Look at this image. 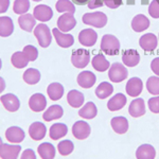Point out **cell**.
<instances>
[{"instance_id": "6", "label": "cell", "mask_w": 159, "mask_h": 159, "mask_svg": "<svg viewBox=\"0 0 159 159\" xmlns=\"http://www.w3.org/2000/svg\"><path fill=\"white\" fill-rule=\"evenodd\" d=\"M91 132L90 125L85 121H76L72 126V135L78 140H85Z\"/></svg>"}, {"instance_id": "41", "label": "cell", "mask_w": 159, "mask_h": 159, "mask_svg": "<svg viewBox=\"0 0 159 159\" xmlns=\"http://www.w3.org/2000/svg\"><path fill=\"white\" fill-rule=\"evenodd\" d=\"M22 52L25 53V55L27 56V58L29 60V61H34L38 56V51L34 46L32 45H28L25 46L22 50Z\"/></svg>"}, {"instance_id": "24", "label": "cell", "mask_w": 159, "mask_h": 159, "mask_svg": "<svg viewBox=\"0 0 159 159\" xmlns=\"http://www.w3.org/2000/svg\"><path fill=\"white\" fill-rule=\"evenodd\" d=\"M150 27V20L145 15L138 14L132 20V29L135 32H142Z\"/></svg>"}, {"instance_id": "40", "label": "cell", "mask_w": 159, "mask_h": 159, "mask_svg": "<svg viewBox=\"0 0 159 159\" xmlns=\"http://www.w3.org/2000/svg\"><path fill=\"white\" fill-rule=\"evenodd\" d=\"M147 89L153 96H159V76H151L148 79Z\"/></svg>"}, {"instance_id": "53", "label": "cell", "mask_w": 159, "mask_h": 159, "mask_svg": "<svg viewBox=\"0 0 159 159\" xmlns=\"http://www.w3.org/2000/svg\"><path fill=\"white\" fill-rule=\"evenodd\" d=\"M33 1H36V2H38V1H42V0H33Z\"/></svg>"}, {"instance_id": "43", "label": "cell", "mask_w": 159, "mask_h": 159, "mask_svg": "<svg viewBox=\"0 0 159 159\" xmlns=\"http://www.w3.org/2000/svg\"><path fill=\"white\" fill-rule=\"evenodd\" d=\"M148 108L154 114H159V96L153 97L148 102Z\"/></svg>"}, {"instance_id": "49", "label": "cell", "mask_w": 159, "mask_h": 159, "mask_svg": "<svg viewBox=\"0 0 159 159\" xmlns=\"http://www.w3.org/2000/svg\"><path fill=\"white\" fill-rule=\"evenodd\" d=\"M4 89H6V82H4V80L0 76V93H1Z\"/></svg>"}, {"instance_id": "45", "label": "cell", "mask_w": 159, "mask_h": 159, "mask_svg": "<svg viewBox=\"0 0 159 159\" xmlns=\"http://www.w3.org/2000/svg\"><path fill=\"white\" fill-rule=\"evenodd\" d=\"M20 159H36V155H35V153L33 150L27 148V150L24 151V153H22Z\"/></svg>"}, {"instance_id": "16", "label": "cell", "mask_w": 159, "mask_h": 159, "mask_svg": "<svg viewBox=\"0 0 159 159\" xmlns=\"http://www.w3.org/2000/svg\"><path fill=\"white\" fill-rule=\"evenodd\" d=\"M46 106H47V100H46V97L42 93H34L29 100V107L31 110L35 112L45 110Z\"/></svg>"}, {"instance_id": "13", "label": "cell", "mask_w": 159, "mask_h": 159, "mask_svg": "<svg viewBox=\"0 0 159 159\" xmlns=\"http://www.w3.org/2000/svg\"><path fill=\"white\" fill-rule=\"evenodd\" d=\"M0 101H1L2 105L4 106V108L10 112L17 111L20 107V102L18 98L13 93H7L1 96Z\"/></svg>"}, {"instance_id": "54", "label": "cell", "mask_w": 159, "mask_h": 159, "mask_svg": "<svg viewBox=\"0 0 159 159\" xmlns=\"http://www.w3.org/2000/svg\"><path fill=\"white\" fill-rule=\"evenodd\" d=\"M158 38H159V36H158Z\"/></svg>"}, {"instance_id": "27", "label": "cell", "mask_w": 159, "mask_h": 159, "mask_svg": "<svg viewBox=\"0 0 159 159\" xmlns=\"http://www.w3.org/2000/svg\"><path fill=\"white\" fill-rule=\"evenodd\" d=\"M98 115V108L93 102H87V103L79 110V116L83 119L91 120Z\"/></svg>"}, {"instance_id": "19", "label": "cell", "mask_w": 159, "mask_h": 159, "mask_svg": "<svg viewBox=\"0 0 159 159\" xmlns=\"http://www.w3.org/2000/svg\"><path fill=\"white\" fill-rule=\"evenodd\" d=\"M46 133H47V129L40 122H33L29 127V135L31 139H33L34 141H39L43 139Z\"/></svg>"}, {"instance_id": "1", "label": "cell", "mask_w": 159, "mask_h": 159, "mask_svg": "<svg viewBox=\"0 0 159 159\" xmlns=\"http://www.w3.org/2000/svg\"><path fill=\"white\" fill-rule=\"evenodd\" d=\"M101 50L107 55H117L120 51L119 39L111 34L103 35L101 39Z\"/></svg>"}, {"instance_id": "32", "label": "cell", "mask_w": 159, "mask_h": 159, "mask_svg": "<svg viewBox=\"0 0 159 159\" xmlns=\"http://www.w3.org/2000/svg\"><path fill=\"white\" fill-rule=\"evenodd\" d=\"M14 31V24L10 17L1 16L0 17V36L7 37Z\"/></svg>"}, {"instance_id": "51", "label": "cell", "mask_w": 159, "mask_h": 159, "mask_svg": "<svg viewBox=\"0 0 159 159\" xmlns=\"http://www.w3.org/2000/svg\"><path fill=\"white\" fill-rule=\"evenodd\" d=\"M1 66H2V63H1V60H0V69H1Z\"/></svg>"}, {"instance_id": "11", "label": "cell", "mask_w": 159, "mask_h": 159, "mask_svg": "<svg viewBox=\"0 0 159 159\" xmlns=\"http://www.w3.org/2000/svg\"><path fill=\"white\" fill-rule=\"evenodd\" d=\"M21 151L20 145H11V144H3L0 145V158L1 159H17L18 155Z\"/></svg>"}, {"instance_id": "28", "label": "cell", "mask_w": 159, "mask_h": 159, "mask_svg": "<svg viewBox=\"0 0 159 159\" xmlns=\"http://www.w3.org/2000/svg\"><path fill=\"white\" fill-rule=\"evenodd\" d=\"M18 24L25 32H32L33 28L36 25V19L32 14H22L18 18Z\"/></svg>"}, {"instance_id": "26", "label": "cell", "mask_w": 159, "mask_h": 159, "mask_svg": "<svg viewBox=\"0 0 159 159\" xmlns=\"http://www.w3.org/2000/svg\"><path fill=\"white\" fill-rule=\"evenodd\" d=\"M64 115V109L61 105H51V106L43 112V119L45 121L49 122L55 119H60Z\"/></svg>"}, {"instance_id": "8", "label": "cell", "mask_w": 159, "mask_h": 159, "mask_svg": "<svg viewBox=\"0 0 159 159\" xmlns=\"http://www.w3.org/2000/svg\"><path fill=\"white\" fill-rule=\"evenodd\" d=\"M139 46L142 48V50L147 51V52L154 51L158 46V37L153 33L143 34L139 38Z\"/></svg>"}, {"instance_id": "7", "label": "cell", "mask_w": 159, "mask_h": 159, "mask_svg": "<svg viewBox=\"0 0 159 159\" xmlns=\"http://www.w3.org/2000/svg\"><path fill=\"white\" fill-rule=\"evenodd\" d=\"M76 25V20L74 18L73 14L71 13H65L57 19V28L61 32H69Z\"/></svg>"}, {"instance_id": "17", "label": "cell", "mask_w": 159, "mask_h": 159, "mask_svg": "<svg viewBox=\"0 0 159 159\" xmlns=\"http://www.w3.org/2000/svg\"><path fill=\"white\" fill-rule=\"evenodd\" d=\"M25 137V132L18 126H11L6 130V138L11 143H20Z\"/></svg>"}, {"instance_id": "14", "label": "cell", "mask_w": 159, "mask_h": 159, "mask_svg": "<svg viewBox=\"0 0 159 159\" xmlns=\"http://www.w3.org/2000/svg\"><path fill=\"white\" fill-rule=\"evenodd\" d=\"M33 16L35 19L39 20L42 22L49 21L53 16V11L51 10L50 7L46 6V4H39L36 6L33 10Z\"/></svg>"}, {"instance_id": "10", "label": "cell", "mask_w": 159, "mask_h": 159, "mask_svg": "<svg viewBox=\"0 0 159 159\" xmlns=\"http://www.w3.org/2000/svg\"><path fill=\"white\" fill-rule=\"evenodd\" d=\"M98 40V34L92 29H84L79 34V42L85 47H91Z\"/></svg>"}, {"instance_id": "50", "label": "cell", "mask_w": 159, "mask_h": 159, "mask_svg": "<svg viewBox=\"0 0 159 159\" xmlns=\"http://www.w3.org/2000/svg\"><path fill=\"white\" fill-rule=\"evenodd\" d=\"M76 4H85V3H88L90 0H73Z\"/></svg>"}, {"instance_id": "5", "label": "cell", "mask_w": 159, "mask_h": 159, "mask_svg": "<svg viewBox=\"0 0 159 159\" xmlns=\"http://www.w3.org/2000/svg\"><path fill=\"white\" fill-rule=\"evenodd\" d=\"M90 61V53L86 49H78L71 55V63L75 68H85Z\"/></svg>"}, {"instance_id": "20", "label": "cell", "mask_w": 159, "mask_h": 159, "mask_svg": "<svg viewBox=\"0 0 159 159\" xmlns=\"http://www.w3.org/2000/svg\"><path fill=\"white\" fill-rule=\"evenodd\" d=\"M110 125H111L112 129L115 133L119 135H123L129 130V121L125 117L118 116L114 117L110 121Z\"/></svg>"}, {"instance_id": "21", "label": "cell", "mask_w": 159, "mask_h": 159, "mask_svg": "<svg viewBox=\"0 0 159 159\" xmlns=\"http://www.w3.org/2000/svg\"><path fill=\"white\" fill-rule=\"evenodd\" d=\"M127 102V99L125 97V94L123 93H117L112 97L111 99H109V101L107 102V108L110 111H117V110L122 109L125 106Z\"/></svg>"}, {"instance_id": "30", "label": "cell", "mask_w": 159, "mask_h": 159, "mask_svg": "<svg viewBox=\"0 0 159 159\" xmlns=\"http://www.w3.org/2000/svg\"><path fill=\"white\" fill-rule=\"evenodd\" d=\"M91 64L92 67L94 68V70L99 71V72H104V71L108 70V68L110 67L109 61L106 60V57L102 53L94 55L91 61Z\"/></svg>"}, {"instance_id": "12", "label": "cell", "mask_w": 159, "mask_h": 159, "mask_svg": "<svg viewBox=\"0 0 159 159\" xmlns=\"http://www.w3.org/2000/svg\"><path fill=\"white\" fill-rule=\"evenodd\" d=\"M52 33L55 37V40L57 45L61 48H69L74 43V37L71 34H66L61 32L58 28H54L52 30Z\"/></svg>"}, {"instance_id": "48", "label": "cell", "mask_w": 159, "mask_h": 159, "mask_svg": "<svg viewBox=\"0 0 159 159\" xmlns=\"http://www.w3.org/2000/svg\"><path fill=\"white\" fill-rule=\"evenodd\" d=\"M10 7V0H0V14L7 12Z\"/></svg>"}, {"instance_id": "31", "label": "cell", "mask_w": 159, "mask_h": 159, "mask_svg": "<svg viewBox=\"0 0 159 159\" xmlns=\"http://www.w3.org/2000/svg\"><path fill=\"white\" fill-rule=\"evenodd\" d=\"M37 153L42 159H54L55 148L49 142H43L37 148Z\"/></svg>"}, {"instance_id": "22", "label": "cell", "mask_w": 159, "mask_h": 159, "mask_svg": "<svg viewBox=\"0 0 159 159\" xmlns=\"http://www.w3.org/2000/svg\"><path fill=\"white\" fill-rule=\"evenodd\" d=\"M122 61L127 67H135L140 61V54L135 49H129L123 52Z\"/></svg>"}, {"instance_id": "18", "label": "cell", "mask_w": 159, "mask_h": 159, "mask_svg": "<svg viewBox=\"0 0 159 159\" xmlns=\"http://www.w3.org/2000/svg\"><path fill=\"white\" fill-rule=\"evenodd\" d=\"M129 112L133 118H139L142 117L145 114V103L143 99L137 98L133 100L129 104Z\"/></svg>"}, {"instance_id": "29", "label": "cell", "mask_w": 159, "mask_h": 159, "mask_svg": "<svg viewBox=\"0 0 159 159\" xmlns=\"http://www.w3.org/2000/svg\"><path fill=\"white\" fill-rule=\"evenodd\" d=\"M68 133V127L64 123H55L49 129V136L52 140H57L66 136Z\"/></svg>"}, {"instance_id": "15", "label": "cell", "mask_w": 159, "mask_h": 159, "mask_svg": "<svg viewBox=\"0 0 159 159\" xmlns=\"http://www.w3.org/2000/svg\"><path fill=\"white\" fill-rule=\"evenodd\" d=\"M97 78L94 75V73H92L91 71L85 70L82 71L81 73H79L78 78H76V82L82 88L89 89L96 84Z\"/></svg>"}, {"instance_id": "3", "label": "cell", "mask_w": 159, "mask_h": 159, "mask_svg": "<svg viewBox=\"0 0 159 159\" xmlns=\"http://www.w3.org/2000/svg\"><path fill=\"white\" fill-rule=\"evenodd\" d=\"M34 35H35V37L37 38L39 46L43 48L49 47L51 42H52V34H51V31L49 29V27L45 24H39L35 27Z\"/></svg>"}, {"instance_id": "47", "label": "cell", "mask_w": 159, "mask_h": 159, "mask_svg": "<svg viewBox=\"0 0 159 159\" xmlns=\"http://www.w3.org/2000/svg\"><path fill=\"white\" fill-rule=\"evenodd\" d=\"M151 69L157 76H159V57L154 58L151 63Z\"/></svg>"}, {"instance_id": "25", "label": "cell", "mask_w": 159, "mask_h": 159, "mask_svg": "<svg viewBox=\"0 0 159 159\" xmlns=\"http://www.w3.org/2000/svg\"><path fill=\"white\" fill-rule=\"evenodd\" d=\"M156 150L151 144H142L136 151V158L137 159H155Z\"/></svg>"}, {"instance_id": "44", "label": "cell", "mask_w": 159, "mask_h": 159, "mask_svg": "<svg viewBox=\"0 0 159 159\" xmlns=\"http://www.w3.org/2000/svg\"><path fill=\"white\" fill-rule=\"evenodd\" d=\"M104 4L108 9H118L122 6V0H104Z\"/></svg>"}, {"instance_id": "38", "label": "cell", "mask_w": 159, "mask_h": 159, "mask_svg": "<svg viewBox=\"0 0 159 159\" xmlns=\"http://www.w3.org/2000/svg\"><path fill=\"white\" fill-rule=\"evenodd\" d=\"M74 144L70 140H63L57 144V151L61 156H68L73 152Z\"/></svg>"}, {"instance_id": "23", "label": "cell", "mask_w": 159, "mask_h": 159, "mask_svg": "<svg viewBox=\"0 0 159 159\" xmlns=\"http://www.w3.org/2000/svg\"><path fill=\"white\" fill-rule=\"evenodd\" d=\"M85 101V97L79 90H70L67 93V102L73 108H80V107L83 106V103Z\"/></svg>"}, {"instance_id": "4", "label": "cell", "mask_w": 159, "mask_h": 159, "mask_svg": "<svg viewBox=\"0 0 159 159\" xmlns=\"http://www.w3.org/2000/svg\"><path fill=\"white\" fill-rule=\"evenodd\" d=\"M129 75V71L121 63H114L110 65L108 70V78L112 83H121Z\"/></svg>"}, {"instance_id": "46", "label": "cell", "mask_w": 159, "mask_h": 159, "mask_svg": "<svg viewBox=\"0 0 159 159\" xmlns=\"http://www.w3.org/2000/svg\"><path fill=\"white\" fill-rule=\"evenodd\" d=\"M87 4H88L89 9H99V7H103L104 0H90Z\"/></svg>"}, {"instance_id": "42", "label": "cell", "mask_w": 159, "mask_h": 159, "mask_svg": "<svg viewBox=\"0 0 159 159\" xmlns=\"http://www.w3.org/2000/svg\"><path fill=\"white\" fill-rule=\"evenodd\" d=\"M148 14L154 19L159 18V0H153L148 6Z\"/></svg>"}, {"instance_id": "34", "label": "cell", "mask_w": 159, "mask_h": 159, "mask_svg": "<svg viewBox=\"0 0 159 159\" xmlns=\"http://www.w3.org/2000/svg\"><path fill=\"white\" fill-rule=\"evenodd\" d=\"M112 92H114V87L108 82H102L96 88V96L100 100H104L108 98Z\"/></svg>"}, {"instance_id": "33", "label": "cell", "mask_w": 159, "mask_h": 159, "mask_svg": "<svg viewBox=\"0 0 159 159\" xmlns=\"http://www.w3.org/2000/svg\"><path fill=\"white\" fill-rule=\"evenodd\" d=\"M47 93L49 96L50 100L52 101H57L61 99L64 96V87L60 83H51L47 88Z\"/></svg>"}, {"instance_id": "2", "label": "cell", "mask_w": 159, "mask_h": 159, "mask_svg": "<svg viewBox=\"0 0 159 159\" xmlns=\"http://www.w3.org/2000/svg\"><path fill=\"white\" fill-rule=\"evenodd\" d=\"M82 20L87 25H91V27L101 29L107 24V16L103 12L85 13L82 17Z\"/></svg>"}, {"instance_id": "36", "label": "cell", "mask_w": 159, "mask_h": 159, "mask_svg": "<svg viewBox=\"0 0 159 159\" xmlns=\"http://www.w3.org/2000/svg\"><path fill=\"white\" fill-rule=\"evenodd\" d=\"M11 63L15 68L17 69H21L27 67L29 60L27 58V56L25 55L24 52L19 51V52H15L11 57Z\"/></svg>"}, {"instance_id": "35", "label": "cell", "mask_w": 159, "mask_h": 159, "mask_svg": "<svg viewBox=\"0 0 159 159\" xmlns=\"http://www.w3.org/2000/svg\"><path fill=\"white\" fill-rule=\"evenodd\" d=\"M22 78H24V81L27 84H29V85H35V84H37L40 81L42 75H40V72L37 69L29 68L25 71Z\"/></svg>"}, {"instance_id": "52", "label": "cell", "mask_w": 159, "mask_h": 159, "mask_svg": "<svg viewBox=\"0 0 159 159\" xmlns=\"http://www.w3.org/2000/svg\"><path fill=\"white\" fill-rule=\"evenodd\" d=\"M1 144H2V139L0 138V145H1Z\"/></svg>"}, {"instance_id": "37", "label": "cell", "mask_w": 159, "mask_h": 159, "mask_svg": "<svg viewBox=\"0 0 159 159\" xmlns=\"http://www.w3.org/2000/svg\"><path fill=\"white\" fill-rule=\"evenodd\" d=\"M55 9L60 13H71L75 12V7L70 0H58L55 4Z\"/></svg>"}, {"instance_id": "9", "label": "cell", "mask_w": 159, "mask_h": 159, "mask_svg": "<svg viewBox=\"0 0 159 159\" xmlns=\"http://www.w3.org/2000/svg\"><path fill=\"white\" fill-rule=\"evenodd\" d=\"M125 90H126V93L129 94V97H133V98H136V97L140 96V93L143 90L142 80L139 78H136V76L129 79L126 83Z\"/></svg>"}, {"instance_id": "39", "label": "cell", "mask_w": 159, "mask_h": 159, "mask_svg": "<svg viewBox=\"0 0 159 159\" xmlns=\"http://www.w3.org/2000/svg\"><path fill=\"white\" fill-rule=\"evenodd\" d=\"M30 9V1L29 0H15L13 11L15 14L22 15L25 14Z\"/></svg>"}]
</instances>
